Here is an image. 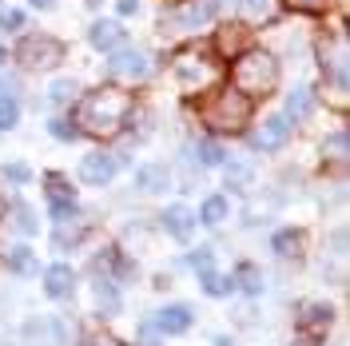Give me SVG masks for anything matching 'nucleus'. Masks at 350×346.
<instances>
[{
  "mask_svg": "<svg viewBox=\"0 0 350 346\" xmlns=\"http://www.w3.org/2000/svg\"><path fill=\"white\" fill-rule=\"evenodd\" d=\"M131 111V96L120 88H96L76 104V131H92V135H116L124 128Z\"/></svg>",
  "mask_w": 350,
  "mask_h": 346,
  "instance_id": "1",
  "label": "nucleus"
},
{
  "mask_svg": "<svg viewBox=\"0 0 350 346\" xmlns=\"http://www.w3.org/2000/svg\"><path fill=\"white\" fill-rule=\"evenodd\" d=\"M199 116H203V124L211 131L231 135V131L247 128V120H251V100H247L243 92H235V88H219V92H211V100L199 108Z\"/></svg>",
  "mask_w": 350,
  "mask_h": 346,
  "instance_id": "2",
  "label": "nucleus"
},
{
  "mask_svg": "<svg viewBox=\"0 0 350 346\" xmlns=\"http://www.w3.org/2000/svg\"><path fill=\"white\" fill-rule=\"evenodd\" d=\"M231 80H235V92H243L247 100L251 96H267L279 84V64H275L271 52H243L235 60V68H231Z\"/></svg>",
  "mask_w": 350,
  "mask_h": 346,
  "instance_id": "3",
  "label": "nucleus"
},
{
  "mask_svg": "<svg viewBox=\"0 0 350 346\" xmlns=\"http://www.w3.org/2000/svg\"><path fill=\"white\" fill-rule=\"evenodd\" d=\"M16 60L24 68H56L64 64V44L56 36H24L16 48Z\"/></svg>",
  "mask_w": 350,
  "mask_h": 346,
  "instance_id": "4",
  "label": "nucleus"
},
{
  "mask_svg": "<svg viewBox=\"0 0 350 346\" xmlns=\"http://www.w3.org/2000/svg\"><path fill=\"white\" fill-rule=\"evenodd\" d=\"M108 76H116V80H148L152 76V56L144 48H124L108 60Z\"/></svg>",
  "mask_w": 350,
  "mask_h": 346,
  "instance_id": "5",
  "label": "nucleus"
},
{
  "mask_svg": "<svg viewBox=\"0 0 350 346\" xmlns=\"http://www.w3.org/2000/svg\"><path fill=\"white\" fill-rule=\"evenodd\" d=\"M291 131H295V128H291V120H286V116H271V120L262 124V131L251 135V148H255V152H279L286 139H291Z\"/></svg>",
  "mask_w": 350,
  "mask_h": 346,
  "instance_id": "6",
  "label": "nucleus"
},
{
  "mask_svg": "<svg viewBox=\"0 0 350 346\" xmlns=\"http://www.w3.org/2000/svg\"><path fill=\"white\" fill-rule=\"evenodd\" d=\"M116 168H120V159L108 152H92L80 159V179L84 183H92V187H104V183H111V175H116Z\"/></svg>",
  "mask_w": 350,
  "mask_h": 346,
  "instance_id": "7",
  "label": "nucleus"
},
{
  "mask_svg": "<svg viewBox=\"0 0 350 346\" xmlns=\"http://www.w3.org/2000/svg\"><path fill=\"white\" fill-rule=\"evenodd\" d=\"M175 76L183 80V88H199V84H207L215 72H211V64H207L203 56H196V52H183V56L175 60Z\"/></svg>",
  "mask_w": 350,
  "mask_h": 346,
  "instance_id": "8",
  "label": "nucleus"
},
{
  "mask_svg": "<svg viewBox=\"0 0 350 346\" xmlns=\"http://www.w3.org/2000/svg\"><path fill=\"white\" fill-rule=\"evenodd\" d=\"M219 0H191V4H183V8H175L172 12V24L175 28H199V24H207L215 16Z\"/></svg>",
  "mask_w": 350,
  "mask_h": 346,
  "instance_id": "9",
  "label": "nucleus"
},
{
  "mask_svg": "<svg viewBox=\"0 0 350 346\" xmlns=\"http://www.w3.org/2000/svg\"><path fill=\"white\" fill-rule=\"evenodd\" d=\"M72 287H76V271H72L68 263H52V267L44 271V291H48V299H68Z\"/></svg>",
  "mask_w": 350,
  "mask_h": 346,
  "instance_id": "10",
  "label": "nucleus"
},
{
  "mask_svg": "<svg viewBox=\"0 0 350 346\" xmlns=\"http://www.w3.org/2000/svg\"><path fill=\"white\" fill-rule=\"evenodd\" d=\"M330 323H334V310H330L327 303H310V306H303L299 330H303V334H310V338H323V334L330 330Z\"/></svg>",
  "mask_w": 350,
  "mask_h": 346,
  "instance_id": "11",
  "label": "nucleus"
},
{
  "mask_svg": "<svg viewBox=\"0 0 350 346\" xmlns=\"http://www.w3.org/2000/svg\"><path fill=\"white\" fill-rule=\"evenodd\" d=\"M163 231L172 239H191V231H196V211L183 207V203L167 207V211H163Z\"/></svg>",
  "mask_w": 350,
  "mask_h": 346,
  "instance_id": "12",
  "label": "nucleus"
},
{
  "mask_svg": "<svg viewBox=\"0 0 350 346\" xmlns=\"http://www.w3.org/2000/svg\"><path fill=\"white\" fill-rule=\"evenodd\" d=\"M155 326H159L163 334H183V330H191V306H183V303L163 306V310L155 315Z\"/></svg>",
  "mask_w": 350,
  "mask_h": 346,
  "instance_id": "13",
  "label": "nucleus"
},
{
  "mask_svg": "<svg viewBox=\"0 0 350 346\" xmlns=\"http://www.w3.org/2000/svg\"><path fill=\"white\" fill-rule=\"evenodd\" d=\"M251 44V32L243 28V24H223L215 36V48L223 52V56H243V48Z\"/></svg>",
  "mask_w": 350,
  "mask_h": 346,
  "instance_id": "14",
  "label": "nucleus"
},
{
  "mask_svg": "<svg viewBox=\"0 0 350 346\" xmlns=\"http://www.w3.org/2000/svg\"><path fill=\"white\" fill-rule=\"evenodd\" d=\"M88 40H92V48L111 52V48H120V44H124V28H120L116 21H96V24H92V32H88Z\"/></svg>",
  "mask_w": 350,
  "mask_h": 346,
  "instance_id": "15",
  "label": "nucleus"
},
{
  "mask_svg": "<svg viewBox=\"0 0 350 346\" xmlns=\"http://www.w3.org/2000/svg\"><path fill=\"white\" fill-rule=\"evenodd\" d=\"M135 187L139 191H167V168L163 163H144L135 172Z\"/></svg>",
  "mask_w": 350,
  "mask_h": 346,
  "instance_id": "16",
  "label": "nucleus"
},
{
  "mask_svg": "<svg viewBox=\"0 0 350 346\" xmlns=\"http://www.w3.org/2000/svg\"><path fill=\"white\" fill-rule=\"evenodd\" d=\"M310 111H314V96H310V88H295V92L286 96V111L283 116L295 124V120H306Z\"/></svg>",
  "mask_w": 350,
  "mask_h": 346,
  "instance_id": "17",
  "label": "nucleus"
},
{
  "mask_svg": "<svg viewBox=\"0 0 350 346\" xmlns=\"http://www.w3.org/2000/svg\"><path fill=\"white\" fill-rule=\"evenodd\" d=\"M4 267L12 271V275H36V255H32V247H8V255H4Z\"/></svg>",
  "mask_w": 350,
  "mask_h": 346,
  "instance_id": "18",
  "label": "nucleus"
},
{
  "mask_svg": "<svg viewBox=\"0 0 350 346\" xmlns=\"http://www.w3.org/2000/svg\"><path fill=\"white\" fill-rule=\"evenodd\" d=\"M231 211V203L223 199V195H211V199H203V207H199V223H207V227H219L223 219Z\"/></svg>",
  "mask_w": 350,
  "mask_h": 346,
  "instance_id": "19",
  "label": "nucleus"
},
{
  "mask_svg": "<svg viewBox=\"0 0 350 346\" xmlns=\"http://www.w3.org/2000/svg\"><path fill=\"white\" fill-rule=\"evenodd\" d=\"M271 247H275V255H279V259H299L303 239L295 235V231H279V235L271 239Z\"/></svg>",
  "mask_w": 350,
  "mask_h": 346,
  "instance_id": "20",
  "label": "nucleus"
},
{
  "mask_svg": "<svg viewBox=\"0 0 350 346\" xmlns=\"http://www.w3.org/2000/svg\"><path fill=\"white\" fill-rule=\"evenodd\" d=\"M44 187H48V199H52V203H72V187H68V179L60 172L44 175Z\"/></svg>",
  "mask_w": 350,
  "mask_h": 346,
  "instance_id": "21",
  "label": "nucleus"
},
{
  "mask_svg": "<svg viewBox=\"0 0 350 346\" xmlns=\"http://www.w3.org/2000/svg\"><path fill=\"white\" fill-rule=\"evenodd\" d=\"M199 279H203V291H207L211 299H223V295L235 291V279H223V275H215V271H203Z\"/></svg>",
  "mask_w": 350,
  "mask_h": 346,
  "instance_id": "22",
  "label": "nucleus"
},
{
  "mask_svg": "<svg viewBox=\"0 0 350 346\" xmlns=\"http://www.w3.org/2000/svg\"><path fill=\"white\" fill-rule=\"evenodd\" d=\"M16 120H21V104L12 96H0V131L16 128Z\"/></svg>",
  "mask_w": 350,
  "mask_h": 346,
  "instance_id": "23",
  "label": "nucleus"
},
{
  "mask_svg": "<svg viewBox=\"0 0 350 346\" xmlns=\"http://www.w3.org/2000/svg\"><path fill=\"white\" fill-rule=\"evenodd\" d=\"M12 219H16L12 227H16L21 235H32V231H36V215H32V207H24V203H12Z\"/></svg>",
  "mask_w": 350,
  "mask_h": 346,
  "instance_id": "24",
  "label": "nucleus"
},
{
  "mask_svg": "<svg viewBox=\"0 0 350 346\" xmlns=\"http://www.w3.org/2000/svg\"><path fill=\"white\" fill-rule=\"evenodd\" d=\"M76 92H80V88H76V80H56V84L48 88V100H52V104H68Z\"/></svg>",
  "mask_w": 350,
  "mask_h": 346,
  "instance_id": "25",
  "label": "nucleus"
},
{
  "mask_svg": "<svg viewBox=\"0 0 350 346\" xmlns=\"http://www.w3.org/2000/svg\"><path fill=\"white\" fill-rule=\"evenodd\" d=\"M239 282H243V291H247V295H259V291H262V279H259V271H255L251 263H243V267H239Z\"/></svg>",
  "mask_w": 350,
  "mask_h": 346,
  "instance_id": "26",
  "label": "nucleus"
},
{
  "mask_svg": "<svg viewBox=\"0 0 350 346\" xmlns=\"http://www.w3.org/2000/svg\"><path fill=\"white\" fill-rule=\"evenodd\" d=\"M96 303L108 306V310H116V303H120V295H116V287L108 279H96Z\"/></svg>",
  "mask_w": 350,
  "mask_h": 346,
  "instance_id": "27",
  "label": "nucleus"
},
{
  "mask_svg": "<svg viewBox=\"0 0 350 346\" xmlns=\"http://www.w3.org/2000/svg\"><path fill=\"white\" fill-rule=\"evenodd\" d=\"M199 159H203L207 168H215V163H223L227 155H223V148H219L215 139H203V144H199Z\"/></svg>",
  "mask_w": 350,
  "mask_h": 346,
  "instance_id": "28",
  "label": "nucleus"
},
{
  "mask_svg": "<svg viewBox=\"0 0 350 346\" xmlns=\"http://www.w3.org/2000/svg\"><path fill=\"white\" fill-rule=\"evenodd\" d=\"M16 28H24V12H16V8H0V32H16Z\"/></svg>",
  "mask_w": 350,
  "mask_h": 346,
  "instance_id": "29",
  "label": "nucleus"
},
{
  "mask_svg": "<svg viewBox=\"0 0 350 346\" xmlns=\"http://www.w3.org/2000/svg\"><path fill=\"white\" fill-rule=\"evenodd\" d=\"M191 267H196L199 275H203V271H211V263H215V255H211V251H207V247H199V251H191Z\"/></svg>",
  "mask_w": 350,
  "mask_h": 346,
  "instance_id": "30",
  "label": "nucleus"
},
{
  "mask_svg": "<svg viewBox=\"0 0 350 346\" xmlns=\"http://www.w3.org/2000/svg\"><path fill=\"white\" fill-rule=\"evenodd\" d=\"M327 152L334 155V159H347V131H334V135H330Z\"/></svg>",
  "mask_w": 350,
  "mask_h": 346,
  "instance_id": "31",
  "label": "nucleus"
},
{
  "mask_svg": "<svg viewBox=\"0 0 350 346\" xmlns=\"http://www.w3.org/2000/svg\"><path fill=\"white\" fill-rule=\"evenodd\" d=\"M291 8H299V12H323L330 0H286Z\"/></svg>",
  "mask_w": 350,
  "mask_h": 346,
  "instance_id": "32",
  "label": "nucleus"
},
{
  "mask_svg": "<svg viewBox=\"0 0 350 346\" xmlns=\"http://www.w3.org/2000/svg\"><path fill=\"white\" fill-rule=\"evenodd\" d=\"M52 135H56V139H76V135H80V131L72 128V124H68V120H52Z\"/></svg>",
  "mask_w": 350,
  "mask_h": 346,
  "instance_id": "33",
  "label": "nucleus"
},
{
  "mask_svg": "<svg viewBox=\"0 0 350 346\" xmlns=\"http://www.w3.org/2000/svg\"><path fill=\"white\" fill-rule=\"evenodd\" d=\"M4 179H12V183H24V179H28V168H24V163H4Z\"/></svg>",
  "mask_w": 350,
  "mask_h": 346,
  "instance_id": "34",
  "label": "nucleus"
},
{
  "mask_svg": "<svg viewBox=\"0 0 350 346\" xmlns=\"http://www.w3.org/2000/svg\"><path fill=\"white\" fill-rule=\"evenodd\" d=\"M16 88H21L16 76H0V92H16Z\"/></svg>",
  "mask_w": 350,
  "mask_h": 346,
  "instance_id": "35",
  "label": "nucleus"
},
{
  "mask_svg": "<svg viewBox=\"0 0 350 346\" xmlns=\"http://www.w3.org/2000/svg\"><path fill=\"white\" fill-rule=\"evenodd\" d=\"M116 8H120V12H124V16H131V12H135V8H139V0H120V4H116Z\"/></svg>",
  "mask_w": 350,
  "mask_h": 346,
  "instance_id": "36",
  "label": "nucleus"
},
{
  "mask_svg": "<svg viewBox=\"0 0 350 346\" xmlns=\"http://www.w3.org/2000/svg\"><path fill=\"white\" fill-rule=\"evenodd\" d=\"M227 179H235V183H243V179H247V168H227Z\"/></svg>",
  "mask_w": 350,
  "mask_h": 346,
  "instance_id": "37",
  "label": "nucleus"
},
{
  "mask_svg": "<svg viewBox=\"0 0 350 346\" xmlns=\"http://www.w3.org/2000/svg\"><path fill=\"white\" fill-rule=\"evenodd\" d=\"M247 8H251L255 16H262V12H267V0H247Z\"/></svg>",
  "mask_w": 350,
  "mask_h": 346,
  "instance_id": "38",
  "label": "nucleus"
},
{
  "mask_svg": "<svg viewBox=\"0 0 350 346\" xmlns=\"http://www.w3.org/2000/svg\"><path fill=\"white\" fill-rule=\"evenodd\" d=\"M88 346H116V343H111V338H92Z\"/></svg>",
  "mask_w": 350,
  "mask_h": 346,
  "instance_id": "39",
  "label": "nucleus"
},
{
  "mask_svg": "<svg viewBox=\"0 0 350 346\" xmlns=\"http://www.w3.org/2000/svg\"><path fill=\"white\" fill-rule=\"evenodd\" d=\"M32 4H36V8H52V4H56V0H32Z\"/></svg>",
  "mask_w": 350,
  "mask_h": 346,
  "instance_id": "40",
  "label": "nucleus"
},
{
  "mask_svg": "<svg viewBox=\"0 0 350 346\" xmlns=\"http://www.w3.org/2000/svg\"><path fill=\"white\" fill-rule=\"evenodd\" d=\"M215 346H231V338H215Z\"/></svg>",
  "mask_w": 350,
  "mask_h": 346,
  "instance_id": "41",
  "label": "nucleus"
},
{
  "mask_svg": "<svg viewBox=\"0 0 350 346\" xmlns=\"http://www.w3.org/2000/svg\"><path fill=\"white\" fill-rule=\"evenodd\" d=\"M0 64H4V48H0Z\"/></svg>",
  "mask_w": 350,
  "mask_h": 346,
  "instance_id": "42",
  "label": "nucleus"
}]
</instances>
